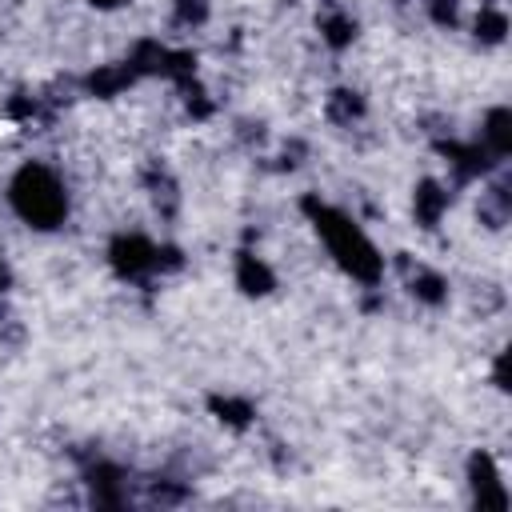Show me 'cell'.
I'll return each instance as SVG.
<instances>
[{"label": "cell", "mask_w": 512, "mask_h": 512, "mask_svg": "<svg viewBox=\"0 0 512 512\" xmlns=\"http://www.w3.org/2000/svg\"><path fill=\"white\" fill-rule=\"evenodd\" d=\"M304 212H308V220L316 224V232L324 236V244H328V252L336 256V264L352 276V280H360V284H376L380 276H384V256L376 252V244L356 228V220H348L340 208H332V204H320L316 196H304Z\"/></svg>", "instance_id": "1"}, {"label": "cell", "mask_w": 512, "mask_h": 512, "mask_svg": "<svg viewBox=\"0 0 512 512\" xmlns=\"http://www.w3.org/2000/svg\"><path fill=\"white\" fill-rule=\"evenodd\" d=\"M8 200H12V212L28 224V228H40V232H52L64 224L68 216V192H64V180L48 168V164H24L12 184H8Z\"/></svg>", "instance_id": "2"}, {"label": "cell", "mask_w": 512, "mask_h": 512, "mask_svg": "<svg viewBox=\"0 0 512 512\" xmlns=\"http://www.w3.org/2000/svg\"><path fill=\"white\" fill-rule=\"evenodd\" d=\"M108 264L116 268V276L124 280H140L148 272H156V244L140 232H124L108 244Z\"/></svg>", "instance_id": "3"}, {"label": "cell", "mask_w": 512, "mask_h": 512, "mask_svg": "<svg viewBox=\"0 0 512 512\" xmlns=\"http://www.w3.org/2000/svg\"><path fill=\"white\" fill-rule=\"evenodd\" d=\"M468 488H472V500H476L480 508H496V512L508 508L504 480H500L496 460H492L488 452H472V456H468Z\"/></svg>", "instance_id": "4"}, {"label": "cell", "mask_w": 512, "mask_h": 512, "mask_svg": "<svg viewBox=\"0 0 512 512\" xmlns=\"http://www.w3.org/2000/svg\"><path fill=\"white\" fill-rule=\"evenodd\" d=\"M440 152L448 156L456 180H472V176H484V172L492 168V152H488L480 140H476V144H456V140H448V144H440Z\"/></svg>", "instance_id": "5"}, {"label": "cell", "mask_w": 512, "mask_h": 512, "mask_svg": "<svg viewBox=\"0 0 512 512\" xmlns=\"http://www.w3.org/2000/svg\"><path fill=\"white\" fill-rule=\"evenodd\" d=\"M448 200H452V196H448L444 184L420 180L416 192H412V216H416V224H420V228H436L440 216H444V208H448Z\"/></svg>", "instance_id": "6"}, {"label": "cell", "mask_w": 512, "mask_h": 512, "mask_svg": "<svg viewBox=\"0 0 512 512\" xmlns=\"http://www.w3.org/2000/svg\"><path fill=\"white\" fill-rule=\"evenodd\" d=\"M400 268H404L408 292H412L416 300H424V304H444V296H448V280H444L440 272H432V268H424V264L412 268L408 256H400Z\"/></svg>", "instance_id": "7"}, {"label": "cell", "mask_w": 512, "mask_h": 512, "mask_svg": "<svg viewBox=\"0 0 512 512\" xmlns=\"http://www.w3.org/2000/svg\"><path fill=\"white\" fill-rule=\"evenodd\" d=\"M88 488H92V500H96L100 508H116V504L128 500V480H124V472L112 468V464H96V468L88 472Z\"/></svg>", "instance_id": "8"}, {"label": "cell", "mask_w": 512, "mask_h": 512, "mask_svg": "<svg viewBox=\"0 0 512 512\" xmlns=\"http://www.w3.org/2000/svg\"><path fill=\"white\" fill-rule=\"evenodd\" d=\"M236 288H240L244 296H268V292L276 288V276H272V268H268L260 256L240 252V256H236Z\"/></svg>", "instance_id": "9"}, {"label": "cell", "mask_w": 512, "mask_h": 512, "mask_svg": "<svg viewBox=\"0 0 512 512\" xmlns=\"http://www.w3.org/2000/svg\"><path fill=\"white\" fill-rule=\"evenodd\" d=\"M492 156H508L512 148V112L508 108H492L484 120V140H480Z\"/></svg>", "instance_id": "10"}, {"label": "cell", "mask_w": 512, "mask_h": 512, "mask_svg": "<svg viewBox=\"0 0 512 512\" xmlns=\"http://www.w3.org/2000/svg\"><path fill=\"white\" fill-rule=\"evenodd\" d=\"M136 80V72L128 68V60L124 64H108V68H96L92 76H88V92H96V96H116L120 88H128Z\"/></svg>", "instance_id": "11"}, {"label": "cell", "mask_w": 512, "mask_h": 512, "mask_svg": "<svg viewBox=\"0 0 512 512\" xmlns=\"http://www.w3.org/2000/svg\"><path fill=\"white\" fill-rule=\"evenodd\" d=\"M208 408L216 412V420L220 424H228V428H248L252 424V416H256V408L244 400V396H212L208 400Z\"/></svg>", "instance_id": "12"}, {"label": "cell", "mask_w": 512, "mask_h": 512, "mask_svg": "<svg viewBox=\"0 0 512 512\" xmlns=\"http://www.w3.org/2000/svg\"><path fill=\"white\" fill-rule=\"evenodd\" d=\"M320 36H324L332 48H348V44L356 40V20H352L348 12H340V8H332V12L320 16Z\"/></svg>", "instance_id": "13"}, {"label": "cell", "mask_w": 512, "mask_h": 512, "mask_svg": "<svg viewBox=\"0 0 512 512\" xmlns=\"http://www.w3.org/2000/svg\"><path fill=\"white\" fill-rule=\"evenodd\" d=\"M364 116V96L360 92H352V88H336L332 96H328V120H336V124H352V120H360Z\"/></svg>", "instance_id": "14"}, {"label": "cell", "mask_w": 512, "mask_h": 512, "mask_svg": "<svg viewBox=\"0 0 512 512\" xmlns=\"http://www.w3.org/2000/svg\"><path fill=\"white\" fill-rule=\"evenodd\" d=\"M144 184H148L156 208H160L164 216H172V212H176V184H172V176H168L160 164H152V168L144 172Z\"/></svg>", "instance_id": "15"}, {"label": "cell", "mask_w": 512, "mask_h": 512, "mask_svg": "<svg viewBox=\"0 0 512 512\" xmlns=\"http://www.w3.org/2000/svg\"><path fill=\"white\" fill-rule=\"evenodd\" d=\"M508 212H512L508 188H504V184H492V188L480 196V220H484L488 228H504V224H508Z\"/></svg>", "instance_id": "16"}, {"label": "cell", "mask_w": 512, "mask_h": 512, "mask_svg": "<svg viewBox=\"0 0 512 512\" xmlns=\"http://www.w3.org/2000/svg\"><path fill=\"white\" fill-rule=\"evenodd\" d=\"M476 40L480 44H500L504 40V32H508V16L500 12V8H492V4H484L480 12H476Z\"/></svg>", "instance_id": "17"}, {"label": "cell", "mask_w": 512, "mask_h": 512, "mask_svg": "<svg viewBox=\"0 0 512 512\" xmlns=\"http://www.w3.org/2000/svg\"><path fill=\"white\" fill-rule=\"evenodd\" d=\"M208 8H212V0H172V20L180 28H196L208 20Z\"/></svg>", "instance_id": "18"}, {"label": "cell", "mask_w": 512, "mask_h": 512, "mask_svg": "<svg viewBox=\"0 0 512 512\" xmlns=\"http://www.w3.org/2000/svg\"><path fill=\"white\" fill-rule=\"evenodd\" d=\"M428 16L440 24V28H452L460 20V0H428Z\"/></svg>", "instance_id": "19"}, {"label": "cell", "mask_w": 512, "mask_h": 512, "mask_svg": "<svg viewBox=\"0 0 512 512\" xmlns=\"http://www.w3.org/2000/svg\"><path fill=\"white\" fill-rule=\"evenodd\" d=\"M8 288H12V268H8L4 260H0V296H4Z\"/></svg>", "instance_id": "20"}, {"label": "cell", "mask_w": 512, "mask_h": 512, "mask_svg": "<svg viewBox=\"0 0 512 512\" xmlns=\"http://www.w3.org/2000/svg\"><path fill=\"white\" fill-rule=\"evenodd\" d=\"M88 4H96V8H116L120 0H88Z\"/></svg>", "instance_id": "21"}, {"label": "cell", "mask_w": 512, "mask_h": 512, "mask_svg": "<svg viewBox=\"0 0 512 512\" xmlns=\"http://www.w3.org/2000/svg\"><path fill=\"white\" fill-rule=\"evenodd\" d=\"M400 4H404V0H400Z\"/></svg>", "instance_id": "22"}]
</instances>
